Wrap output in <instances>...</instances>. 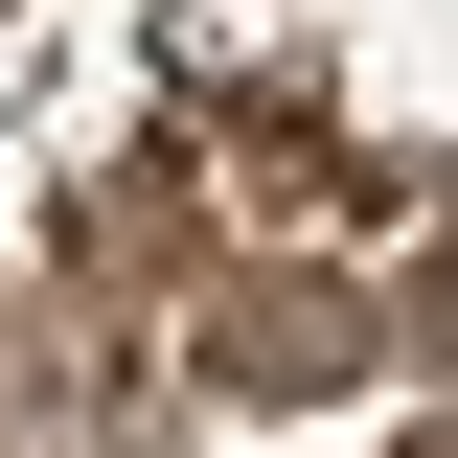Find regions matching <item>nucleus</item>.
I'll list each match as a JSON object with an SVG mask.
<instances>
[{
    "label": "nucleus",
    "instance_id": "1",
    "mask_svg": "<svg viewBox=\"0 0 458 458\" xmlns=\"http://www.w3.org/2000/svg\"><path fill=\"white\" fill-rule=\"evenodd\" d=\"M207 390L229 412H344V390H367V298H344V276H252L207 321Z\"/></svg>",
    "mask_w": 458,
    "mask_h": 458
},
{
    "label": "nucleus",
    "instance_id": "2",
    "mask_svg": "<svg viewBox=\"0 0 458 458\" xmlns=\"http://www.w3.org/2000/svg\"><path fill=\"white\" fill-rule=\"evenodd\" d=\"M412 458H458V436H412Z\"/></svg>",
    "mask_w": 458,
    "mask_h": 458
}]
</instances>
